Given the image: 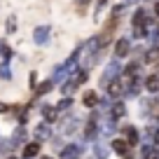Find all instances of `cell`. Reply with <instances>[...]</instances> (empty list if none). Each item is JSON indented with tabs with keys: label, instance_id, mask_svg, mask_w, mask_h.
Wrapping results in <instances>:
<instances>
[{
	"label": "cell",
	"instance_id": "6da1fadb",
	"mask_svg": "<svg viewBox=\"0 0 159 159\" xmlns=\"http://www.w3.org/2000/svg\"><path fill=\"white\" fill-rule=\"evenodd\" d=\"M112 148H115V152H119V154H126V150H129V140H122V138H117V140H112Z\"/></svg>",
	"mask_w": 159,
	"mask_h": 159
},
{
	"label": "cell",
	"instance_id": "7a4b0ae2",
	"mask_svg": "<svg viewBox=\"0 0 159 159\" xmlns=\"http://www.w3.org/2000/svg\"><path fill=\"white\" fill-rule=\"evenodd\" d=\"M96 101H98V96H96L94 91H89V94L84 96V105H87V108H91V105H96Z\"/></svg>",
	"mask_w": 159,
	"mask_h": 159
},
{
	"label": "cell",
	"instance_id": "3957f363",
	"mask_svg": "<svg viewBox=\"0 0 159 159\" xmlns=\"http://www.w3.org/2000/svg\"><path fill=\"white\" fill-rule=\"evenodd\" d=\"M38 150H40V145L38 143H30V145H26V157H33V154H38Z\"/></svg>",
	"mask_w": 159,
	"mask_h": 159
},
{
	"label": "cell",
	"instance_id": "277c9868",
	"mask_svg": "<svg viewBox=\"0 0 159 159\" xmlns=\"http://www.w3.org/2000/svg\"><path fill=\"white\" fill-rule=\"evenodd\" d=\"M126 49H129V42H126V40H122V42L117 45V56H124Z\"/></svg>",
	"mask_w": 159,
	"mask_h": 159
},
{
	"label": "cell",
	"instance_id": "5b68a950",
	"mask_svg": "<svg viewBox=\"0 0 159 159\" xmlns=\"http://www.w3.org/2000/svg\"><path fill=\"white\" fill-rule=\"evenodd\" d=\"M126 131V140H129V143H136V138H138V136H136V129L134 126H129V129H124Z\"/></svg>",
	"mask_w": 159,
	"mask_h": 159
},
{
	"label": "cell",
	"instance_id": "8992f818",
	"mask_svg": "<svg viewBox=\"0 0 159 159\" xmlns=\"http://www.w3.org/2000/svg\"><path fill=\"white\" fill-rule=\"evenodd\" d=\"M148 89L150 91H157L159 89V77H150L148 80Z\"/></svg>",
	"mask_w": 159,
	"mask_h": 159
},
{
	"label": "cell",
	"instance_id": "52a82bcc",
	"mask_svg": "<svg viewBox=\"0 0 159 159\" xmlns=\"http://www.w3.org/2000/svg\"><path fill=\"white\" fill-rule=\"evenodd\" d=\"M115 117H122V115H124V105H122V103H119V105H115Z\"/></svg>",
	"mask_w": 159,
	"mask_h": 159
},
{
	"label": "cell",
	"instance_id": "ba28073f",
	"mask_svg": "<svg viewBox=\"0 0 159 159\" xmlns=\"http://www.w3.org/2000/svg\"><path fill=\"white\" fill-rule=\"evenodd\" d=\"M49 87H52V82H45V84H42V87H40V89H38V94H45V91L49 89Z\"/></svg>",
	"mask_w": 159,
	"mask_h": 159
},
{
	"label": "cell",
	"instance_id": "9c48e42d",
	"mask_svg": "<svg viewBox=\"0 0 159 159\" xmlns=\"http://www.w3.org/2000/svg\"><path fill=\"white\" fill-rule=\"evenodd\" d=\"M42 159H52V157H42Z\"/></svg>",
	"mask_w": 159,
	"mask_h": 159
},
{
	"label": "cell",
	"instance_id": "30bf717a",
	"mask_svg": "<svg viewBox=\"0 0 159 159\" xmlns=\"http://www.w3.org/2000/svg\"><path fill=\"white\" fill-rule=\"evenodd\" d=\"M10 159H14V157H10Z\"/></svg>",
	"mask_w": 159,
	"mask_h": 159
}]
</instances>
